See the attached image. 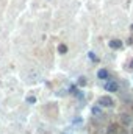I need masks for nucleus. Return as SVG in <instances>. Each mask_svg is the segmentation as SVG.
Returning a JSON list of instances; mask_svg holds the SVG:
<instances>
[{"label": "nucleus", "instance_id": "nucleus-1", "mask_svg": "<svg viewBox=\"0 0 133 134\" xmlns=\"http://www.w3.org/2000/svg\"><path fill=\"white\" fill-rule=\"evenodd\" d=\"M99 104L100 106H105V108H110V106H113V100H111L110 97H100Z\"/></svg>", "mask_w": 133, "mask_h": 134}, {"label": "nucleus", "instance_id": "nucleus-2", "mask_svg": "<svg viewBox=\"0 0 133 134\" xmlns=\"http://www.w3.org/2000/svg\"><path fill=\"white\" fill-rule=\"evenodd\" d=\"M105 89H106L108 92H116V91H117V84H116L114 81H110V83L105 84Z\"/></svg>", "mask_w": 133, "mask_h": 134}, {"label": "nucleus", "instance_id": "nucleus-3", "mask_svg": "<svg viewBox=\"0 0 133 134\" xmlns=\"http://www.w3.org/2000/svg\"><path fill=\"white\" fill-rule=\"evenodd\" d=\"M121 45H122V42L117 41V39H114V41L110 42V47H111V48H121Z\"/></svg>", "mask_w": 133, "mask_h": 134}, {"label": "nucleus", "instance_id": "nucleus-4", "mask_svg": "<svg viewBox=\"0 0 133 134\" xmlns=\"http://www.w3.org/2000/svg\"><path fill=\"white\" fill-rule=\"evenodd\" d=\"M97 75H99V78H102V80L108 78V72H106V70H103V69H102V70H99V73H97Z\"/></svg>", "mask_w": 133, "mask_h": 134}, {"label": "nucleus", "instance_id": "nucleus-5", "mask_svg": "<svg viewBox=\"0 0 133 134\" xmlns=\"http://www.w3.org/2000/svg\"><path fill=\"white\" fill-rule=\"evenodd\" d=\"M58 50H60V53H66L67 47H66V45H60V47H58Z\"/></svg>", "mask_w": 133, "mask_h": 134}, {"label": "nucleus", "instance_id": "nucleus-6", "mask_svg": "<svg viewBox=\"0 0 133 134\" xmlns=\"http://www.w3.org/2000/svg\"><path fill=\"white\" fill-rule=\"evenodd\" d=\"M78 84H80V86H85V84H86V78H83V76L78 78Z\"/></svg>", "mask_w": 133, "mask_h": 134}, {"label": "nucleus", "instance_id": "nucleus-7", "mask_svg": "<svg viewBox=\"0 0 133 134\" xmlns=\"http://www.w3.org/2000/svg\"><path fill=\"white\" fill-rule=\"evenodd\" d=\"M122 122H124L125 125H129V123H130V119H129V115H122Z\"/></svg>", "mask_w": 133, "mask_h": 134}, {"label": "nucleus", "instance_id": "nucleus-8", "mask_svg": "<svg viewBox=\"0 0 133 134\" xmlns=\"http://www.w3.org/2000/svg\"><path fill=\"white\" fill-rule=\"evenodd\" d=\"M114 130H116V125H111L108 130V134H114Z\"/></svg>", "mask_w": 133, "mask_h": 134}, {"label": "nucleus", "instance_id": "nucleus-9", "mask_svg": "<svg viewBox=\"0 0 133 134\" xmlns=\"http://www.w3.org/2000/svg\"><path fill=\"white\" fill-rule=\"evenodd\" d=\"M34 101H36L34 97H28V98H27V103H34Z\"/></svg>", "mask_w": 133, "mask_h": 134}, {"label": "nucleus", "instance_id": "nucleus-10", "mask_svg": "<svg viewBox=\"0 0 133 134\" xmlns=\"http://www.w3.org/2000/svg\"><path fill=\"white\" fill-rule=\"evenodd\" d=\"M89 58H91V59H93V61H97V56H96V55H94V53H89Z\"/></svg>", "mask_w": 133, "mask_h": 134}, {"label": "nucleus", "instance_id": "nucleus-11", "mask_svg": "<svg viewBox=\"0 0 133 134\" xmlns=\"http://www.w3.org/2000/svg\"><path fill=\"white\" fill-rule=\"evenodd\" d=\"M93 112H94V114H97V115H99V114H100V109H99V108H94V109H93Z\"/></svg>", "mask_w": 133, "mask_h": 134}, {"label": "nucleus", "instance_id": "nucleus-12", "mask_svg": "<svg viewBox=\"0 0 133 134\" xmlns=\"http://www.w3.org/2000/svg\"><path fill=\"white\" fill-rule=\"evenodd\" d=\"M70 94H77V89L75 87H70Z\"/></svg>", "mask_w": 133, "mask_h": 134}, {"label": "nucleus", "instance_id": "nucleus-13", "mask_svg": "<svg viewBox=\"0 0 133 134\" xmlns=\"http://www.w3.org/2000/svg\"><path fill=\"white\" fill-rule=\"evenodd\" d=\"M130 69H133V61H132V63H130Z\"/></svg>", "mask_w": 133, "mask_h": 134}, {"label": "nucleus", "instance_id": "nucleus-14", "mask_svg": "<svg viewBox=\"0 0 133 134\" xmlns=\"http://www.w3.org/2000/svg\"><path fill=\"white\" fill-rule=\"evenodd\" d=\"M132 30H133V25H132Z\"/></svg>", "mask_w": 133, "mask_h": 134}]
</instances>
